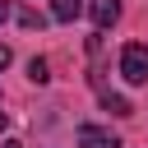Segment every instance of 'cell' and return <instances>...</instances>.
Masks as SVG:
<instances>
[{"label": "cell", "instance_id": "obj_10", "mask_svg": "<svg viewBox=\"0 0 148 148\" xmlns=\"http://www.w3.org/2000/svg\"><path fill=\"white\" fill-rule=\"evenodd\" d=\"M0 148H23V143H18V139H5V143H0Z\"/></svg>", "mask_w": 148, "mask_h": 148}, {"label": "cell", "instance_id": "obj_4", "mask_svg": "<svg viewBox=\"0 0 148 148\" xmlns=\"http://www.w3.org/2000/svg\"><path fill=\"white\" fill-rule=\"evenodd\" d=\"M83 14V0H51V18H60V23H74Z\"/></svg>", "mask_w": 148, "mask_h": 148}, {"label": "cell", "instance_id": "obj_9", "mask_svg": "<svg viewBox=\"0 0 148 148\" xmlns=\"http://www.w3.org/2000/svg\"><path fill=\"white\" fill-rule=\"evenodd\" d=\"M5 18H9V0H0V23H5Z\"/></svg>", "mask_w": 148, "mask_h": 148}, {"label": "cell", "instance_id": "obj_1", "mask_svg": "<svg viewBox=\"0 0 148 148\" xmlns=\"http://www.w3.org/2000/svg\"><path fill=\"white\" fill-rule=\"evenodd\" d=\"M120 74L130 83H148V46L143 42H125L120 46Z\"/></svg>", "mask_w": 148, "mask_h": 148}, {"label": "cell", "instance_id": "obj_6", "mask_svg": "<svg viewBox=\"0 0 148 148\" xmlns=\"http://www.w3.org/2000/svg\"><path fill=\"white\" fill-rule=\"evenodd\" d=\"M14 18H18V28H42V23H46V18H42L37 9H28V5H23V9L14 14Z\"/></svg>", "mask_w": 148, "mask_h": 148}, {"label": "cell", "instance_id": "obj_2", "mask_svg": "<svg viewBox=\"0 0 148 148\" xmlns=\"http://www.w3.org/2000/svg\"><path fill=\"white\" fill-rule=\"evenodd\" d=\"M79 148H120V139L111 134V130H102V125H79Z\"/></svg>", "mask_w": 148, "mask_h": 148}, {"label": "cell", "instance_id": "obj_7", "mask_svg": "<svg viewBox=\"0 0 148 148\" xmlns=\"http://www.w3.org/2000/svg\"><path fill=\"white\" fill-rule=\"evenodd\" d=\"M28 79H32V83H46V79H51V74H46V60H42V56H32V60H28Z\"/></svg>", "mask_w": 148, "mask_h": 148}, {"label": "cell", "instance_id": "obj_8", "mask_svg": "<svg viewBox=\"0 0 148 148\" xmlns=\"http://www.w3.org/2000/svg\"><path fill=\"white\" fill-rule=\"evenodd\" d=\"M9 60H14V51H9V46H0V69H5Z\"/></svg>", "mask_w": 148, "mask_h": 148}, {"label": "cell", "instance_id": "obj_5", "mask_svg": "<svg viewBox=\"0 0 148 148\" xmlns=\"http://www.w3.org/2000/svg\"><path fill=\"white\" fill-rule=\"evenodd\" d=\"M102 106H106L111 116H120V120H125V116H134V106H130L120 92H106V88H102Z\"/></svg>", "mask_w": 148, "mask_h": 148}, {"label": "cell", "instance_id": "obj_11", "mask_svg": "<svg viewBox=\"0 0 148 148\" xmlns=\"http://www.w3.org/2000/svg\"><path fill=\"white\" fill-rule=\"evenodd\" d=\"M0 130H9V116H5V111H0Z\"/></svg>", "mask_w": 148, "mask_h": 148}, {"label": "cell", "instance_id": "obj_3", "mask_svg": "<svg viewBox=\"0 0 148 148\" xmlns=\"http://www.w3.org/2000/svg\"><path fill=\"white\" fill-rule=\"evenodd\" d=\"M88 14L97 23V32H106L116 18H120V0H88Z\"/></svg>", "mask_w": 148, "mask_h": 148}]
</instances>
